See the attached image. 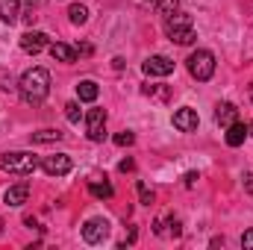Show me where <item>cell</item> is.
<instances>
[{
	"label": "cell",
	"instance_id": "cell-9",
	"mask_svg": "<svg viewBox=\"0 0 253 250\" xmlns=\"http://www.w3.org/2000/svg\"><path fill=\"white\" fill-rule=\"evenodd\" d=\"M141 71H144L147 77H168V74H174V59H168V56H162V53L147 56V59L141 62Z\"/></svg>",
	"mask_w": 253,
	"mask_h": 250
},
{
	"label": "cell",
	"instance_id": "cell-20",
	"mask_svg": "<svg viewBox=\"0 0 253 250\" xmlns=\"http://www.w3.org/2000/svg\"><path fill=\"white\" fill-rule=\"evenodd\" d=\"M147 3H150L162 18H168V15H174V12L180 9V0H147Z\"/></svg>",
	"mask_w": 253,
	"mask_h": 250
},
{
	"label": "cell",
	"instance_id": "cell-11",
	"mask_svg": "<svg viewBox=\"0 0 253 250\" xmlns=\"http://www.w3.org/2000/svg\"><path fill=\"white\" fill-rule=\"evenodd\" d=\"M236 121H239V106L236 103H218L215 106V124L218 126L227 129V126L236 124Z\"/></svg>",
	"mask_w": 253,
	"mask_h": 250
},
{
	"label": "cell",
	"instance_id": "cell-2",
	"mask_svg": "<svg viewBox=\"0 0 253 250\" xmlns=\"http://www.w3.org/2000/svg\"><path fill=\"white\" fill-rule=\"evenodd\" d=\"M39 168H42V156H36L33 150H9V153H0V171L3 174L30 177Z\"/></svg>",
	"mask_w": 253,
	"mask_h": 250
},
{
	"label": "cell",
	"instance_id": "cell-22",
	"mask_svg": "<svg viewBox=\"0 0 253 250\" xmlns=\"http://www.w3.org/2000/svg\"><path fill=\"white\" fill-rule=\"evenodd\" d=\"M138 200H141V203H144V206H150V203H153V191H150V188L144 186V183H138Z\"/></svg>",
	"mask_w": 253,
	"mask_h": 250
},
{
	"label": "cell",
	"instance_id": "cell-12",
	"mask_svg": "<svg viewBox=\"0 0 253 250\" xmlns=\"http://www.w3.org/2000/svg\"><path fill=\"white\" fill-rule=\"evenodd\" d=\"M47 50H50V56L56 59V62H77V47H71V44H65V42H50L47 44Z\"/></svg>",
	"mask_w": 253,
	"mask_h": 250
},
{
	"label": "cell",
	"instance_id": "cell-25",
	"mask_svg": "<svg viewBox=\"0 0 253 250\" xmlns=\"http://www.w3.org/2000/svg\"><path fill=\"white\" fill-rule=\"evenodd\" d=\"M118 171H121V174H126V171H135V162H132V159H121V162H118Z\"/></svg>",
	"mask_w": 253,
	"mask_h": 250
},
{
	"label": "cell",
	"instance_id": "cell-31",
	"mask_svg": "<svg viewBox=\"0 0 253 250\" xmlns=\"http://www.w3.org/2000/svg\"><path fill=\"white\" fill-rule=\"evenodd\" d=\"M248 135H253V121H251V124H248Z\"/></svg>",
	"mask_w": 253,
	"mask_h": 250
},
{
	"label": "cell",
	"instance_id": "cell-7",
	"mask_svg": "<svg viewBox=\"0 0 253 250\" xmlns=\"http://www.w3.org/2000/svg\"><path fill=\"white\" fill-rule=\"evenodd\" d=\"M74 168L71 156L68 153H50V156H42V171L47 177H68Z\"/></svg>",
	"mask_w": 253,
	"mask_h": 250
},
{
	"label": "cell",
	"instance_id": "cell-27",
	"mask_svg": "<svg viewBox=\"0 0 253 250\" xmlns=\"http://www.w3.org/2000/svg\"><path fill=\"white\" fill-rule=\"evenodd\" d=\"M91 53V44H77V56H88Z\"/></svg>",
	"mask_w": 253,
	"mask_h": 250
},
{
	"label": "cell",
	"instance_id": "cell-3",
	"mask_svg": "<svg viewBox=\"0 0 253 250\" xmlns=\"http://www.w3.org/2000/svg\"><path fill=\"white\" fill-rule=\"evenodd\" d=\"M165 36H168V42H174V44H194L197 42V33H194V21H191L189 12H174V15H168L165 18Z\"/></svg>",
	"mask_w": 253,
	"mask_h": 250
},
{
	"label": "cell",
	"instance_id": "cell-5",
	"mask_svg": "<svg viewBox=\"0 0 253 250\" xmlns=\"http://www.w3.org/2000/svg\"><path fill=\"white\" fill-rule=\"evenodd\" d=\"M85 135L88 141H103L106 138V109L103 106H91L85 115Z\"/></svg>",
	"mask_w": 253,
	"mask_h": 250
},
{
	"label": "cell",
	"instance_id": "cell-30",
	"mask_svg": "<svg viewBox=\"0 0 253 250\" xmlns=\"http://www.w3.org/2000/svg\"><path fill=\"white\" fill-rule=\"evenodd\" d=\"M24 3H27V6H30V9H33V6H36V3H39V0H24Z\"/></svg>",
	"mask_w": 253,
	"mask_h": 250
},
{
	"label": "cell",
	"instance_id": "cell-18",
	"mask_svg": "<svg viewBox=\"0 0 253 250\" xmlns=\"http://www.w3.org/2000/svg\"><path fill=\"white\" fill-rule=\"evenodd\" d=\"M88 194L97 197V200H109V197L115 194V188L109 186L106 180H103V183H100V180H91V183H88Z\"/></svg>",
	"mask_w": 253,
	"mask_h": 250
},
{
	"label": "cell",
	"instance_id": "cell-4",
	"mask_svg": "<svg viewBox=\"0 0 253 250\" xmlns=\"http://www.w3.org/2000/svg\"><path fill=\"white\" fill-rule=\"evenodd\" d=\"M186 68H189V74L197 83H209L215 77V53L206 50V47H197L189 59H186Z\"/></svg>",
	"mask_w": 253,
	"mask_h": 250
},
{
	"label": "cell",
	"instance_id": "cell-17",
	"mask_svg": "<svg viewBox=\"0 0 253 250\" xmlns=\"http://www.w3.org/2000/svg\"><path fill=\"white\" fill-rule=\"evenodd\" d=\"M65 132L59 129H39V132H30V141L33 144H56V141H62Z\"/></svg>",
	"mask_w": 253,
	"mask_h": 250
},
{
	"label": "cell",
	"instance_id": "cell-15",
	"mask_svg": "<svg viewBox=\"0 0 253 250\" xmlns=\"http://www.w3.org/2000/svg\"><path fill=\"white\" fill-rule=\"evenodd\" d=\"M97 94H100V85H97L94 80H80V83H77V97H80L83 103H94Z\"/></svg>",
	"mask_w": 253,
	"mask_h": 250
},
{
	"label": "cell",
	"instance_id": "cell-13",
	"mask_svg": "<svg viewBox=\"0 0 253 250\" xmlns=\"http://www.w3.org/2000/svg\"><path fill=\"white\" fill-rule=\"evenodd\" d=\"M27 197H30V186H27V183H18V186L6 188V194H3L6 206H24Z\"/></svg>",
	"mask_w": 253,
	"mask_h": 250
},
{
	"label": "cell",
	"instance_id": "cell-19",
	"mask_svg": "<svg viewBox=\"0 0 253 250\" xmlns=\"http://www.w3.org/2000/svg\"><path fill=\"white\" fill-rule=\"evenodd\" d=\"M68 21H71L74 27H83V24L88 21V9H85L83 3H71V6H68Z\"/></svg>",
	"mask_w": 253,
	"mask_h": 250
},
{
	"label": "cell",
	"instance_id": "cell-10",
	"mask_svg": "<svg viewBox=\"0 0 253 250\" xmlns=\"http://www.w3.org/2000/svg\"><path fill=\"white\" fill-rule=\"evenodd\" d=\"M171 124H174V129H180V132H197V126H200V115H197V109L183 106V109L174 112Z\"/></svg>",
	"mask_w": 253,
	"mask_h": 250
},
{
	"label": "cell",
	"instance_id": "cell-28",
	"mask_svg": "<svg viewBox=\"0 0 253 250\" xmlns=\"http://www.w3.org/2000/svg\"><path fill=\"white\" fill-rule=\"evenodd\" d=\"M124 59H121V56H115V59H112V68H115V71H124Z\"/></svg>",
	"mask_w": 253,
	"mask_h": 250
},
{
	"label": "cell",
	"instance_id": "cell-24",
	"mask_svg": "<svg viewBox=\"0 0 253 250\" xmlns=\"http://www.w3.org/2000/svg\"><path fill=\"white\" fill-rule=\"evenodd\" d=\"M242 248L253 250V230H245V233H242Z\"/></svg>",
	"mask_w": 253,
	"mask_h": 250
},
{
	"label": "cell",
	"instance_id": "cell-21",
	"mask_svg": "<svg viewBox=\"0 0 253 250\" xmlns=\"http://www.w3.org/2000/svg\"><path fill=\"white\" fill-rule=\"evenodd\" d=\"M65 118L71 121V124H80V103H65Z\"/></svg>",
	"mask_w": 253,
	"mask_h": 250
},
{
	"label": "cell",
	"instance_id": "cell-23",
	"mask_svg": "<svg viewBox=\"0 0 253 250\" xmlns=\"http://www.w3.org/2000/svg\"><path fill=\"white\" fill-rule=\"evenodd\" d=\"M132 141H135V135H132L129 129H124V132H118V135H115V144H118V147H129Z\"/></svg>",
	"mask_w": 253,
	"mask_h": 250
},
{
	"label": "cell",
	"instance_id": "cell-16",
	"mask_svg": "<svg viewBox=\"0 0 253 250\" xmlns=\"http://www.w3.org/2000/svg\"><path fill=\"white\" fill-rule=\"evenodd\" d=\"M224 138H227V144H230V147H242V144H245V138H248V124H245V121L230 124Z\"/></svg>",
	"mask_w": 253,
	"mask_h": 250
},
{
	"label": "cell",
	"instance_id": "cell-6",
	"mask_svg": "<svg viewBox=\"0 0 253 250\" xmlns=\"http://www.w3.org/2000/svg\"><path fill=\"white\" fill-rule=\"evenodd\" d=\"M109 221L106 218H88L85 224H83V242L85 245H103L106 239H109Z\"/></svg>",
	"mask_w": 253,
	"mask_h": 250
},
{
	"label": "cell",
	"instance_id": "cell-29",
	"mask_svg": "<svg viewBox=\"0 0 253 250\" xmlns=\"http://www.w3.org/2000/svg\"><path fill=\"white\" fill-rule=\"evenodd\" d=\"M245 188L253 194V174H245Z\"/></svg>",
	"mask_w": 253,
	"mask_h": 250
},
{
	"label": "cell",
	"instance_id": "cell-26",
	"mask_svg": "<svg viewBox=\"0 0 253 250\" xmlns=\"http://www.w3.org/2000/svg\"><path fill=\"white\" fill-rule=\"evenodd\" d=\"M197 180H200V174H197V171H189V174L183 177V183H186V186H194Z\"/></svg>",
	"mask_w": 253,
	"mask_h": 250
},
{
	"label": "cell",
	"instance_id": "cell-1",
	"mask_svg": "<svg viewBox=\"0 0 253 250\" xmlns=\"http://www.w3.org/2000/svg\"><path fill=\"white\" fill-rule=\"evenodd\" d=\"M18 94L27 106H42L50 94V71L47 68H30L18 80Z\"/></svg>",
	"mask_w": 253,
	"mask_h": 250
},
{
	"label": "cell",
	"instance_id": "cell-8",
	"mask_svg": "<svg viewBox=\"0 0 253 250\" xmlns=\"http://www.w3.org/2000/svg\"><path fill=\"white\" fill-rule=\"evenodd\" d=\"M18 44H21L24 53L36 56V53H42V50L50 44V39H47V33H42V30H27V33L18 39Z\"/></svg>",
	"mask_w": 253,
	"mask_h": 250
},
{
	"label": "cell",
	"instance_id": "cell-14",
	"mask_svg": "<svg viewBox=\"0 0 253 250\" xmlns=\"http://www.w3.org/2000/svg\"><path fill=\"white\" fill-rule=\"evenodd\" d=\"M21 18V0H0V21L3 24H18Z\"/></svg>",
	"mask_w": 253,
	"mask_h": 250
}]
</instances>
